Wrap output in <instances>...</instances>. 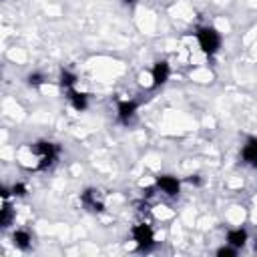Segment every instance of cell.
Returning a JSON list of instances; mask_svg holds the SVG:
<instances>
[{
    "label": "cell",
    "instance_id": "6da1fadb",
    "mask_svg": "<svg viewBox=\"0 0 257 257\" xmlns=\"http://www.w3.org/2000/svg\"><path fill=\"white\" fill-rule=\"evenodd\" d=\"M30 151L38 157V165H36L38 171H46L48 167H52L60 153V149L50 141H38V143L30 145Z\"/></svg>",
    "mask_w": 257,
    "mask_h": 257
},
{
    "label": "cell",
    "instance_id": "7a4b0ae2",
    "mask_svg": "<svg viewBox=\"0 0 257 257\" xmlns=\"http://www.w3.org/2000/svg\"><path fill=\"white\" fill-rule=\"evenodd\" d=\"M197 42L207 56H213L221 48V34L213 26H201L197 30Z\"/></svg>",
    "mask_w": 257,
    "mask_h": 257
},
{
    "label": "cell",
    "instance_id": "3957f363",
    "mask_svg": "<svg viewBox=\"0 0 257 257\" xmlns=\"http://www.w3.org/2000/svg\"><path fill=\"white\" fill-rule=\"evenodd\" d=\"M131 235H133V239H135V243H137V251L147 253V251H151V249L155 247V233H153L151 225L139 223V225H135V227L131 229Z\"/></svg>",
    "mask_w": 257,
    "mask_h": 257
},
{
    "label": "cell",
    "instance_id": "277c9868",
    "mask_svg": "<svg viewBox=\"0 0 257 257\" xmlns=\"http://www.w3.org/2000/svg\"><path fill=\"white\" fill-rule=\"evenodd\" d=\"M155 187H157V191H163L169 197H177L181 193V181L173 175H159L155 179Z\"/></svg>",
    "mask_w": 257,
    "mask_h": 257
},
{
    "label": "cell",
    "instance_id": "5b68a950",
    "mask_svg": "<svg viewBox=\"0 0 257 257\" xmlns=\"http://www.w3.org/2000/svg\"><path fill=\"white\" fill-rule=\"evenodd\" d=\"M151 74H153V84H151V86H153V88L163 86V84L169 80V76H171V66H169V62H167V60H159V62H155Z\"/></svg>",
    "mask_w": 257,
    "mask_h": 257
},
{
    "label": "cell",
    "instance_id": "8992f818",
    "mask_svg": "<svg viewBox=\"0 0 257 257\" xmlns=\"http://www.w3.org/2000/svg\"><path fill=\"white\" fill-rule=\"evenodd\" d=\"M137 108H139V102L137 100H118V104H116V116H118V120L122 124H128L133 120Z\"/></svg>",
    "mask_w": 257,
    "mask_h": 257
},
{
    "label": "cell",
    "instance_id": "52a82bcc",
    "mask_svg": "<svg viewBox=\"0 0 257 257\" xmlns=\"http://www.w3.org/2000/svg\"><path fill=\"white\" fill-rule=\"evenodd\" d=\"M82 203L90 209V211H102L104 209V203L100 201V197H98V191L96 189H86L84 193H82Z\"/></svg>",
    "mask_w": 257,
    "mask_h": 257
},
{
    "label": "cell",
    "instance_id": "ba28073f",
    "mask_svg": "<svg viewBox=\"0 0 257 257\" xmlns=\"http://www.w3.org/2000/svg\"><path fill=\"white\" fill-rule=\"evenodd\" d=\"M241 159H243V163H249V165H253L257 161V137L247 139V143L243 145V151H241Z\"/></svg>",
    "mask_w": 257,
    "mask_h": 257
},
{
    "label": "cell",
    "instance_id": "9c48e42d",
    "mask_svg": "<svg viewBox=\"0 0 257 257\" xmlns=\"http://www.w3.org/2000/svg\"><path fill=\"white\" fill-rule=\"evenodd\" d=\"M227 243L229 245H233V247H237V249H241V247H245V243H247V231L245 229H229L227 231Z\"/></svg>",
    "mask_w": 257,
    "mask_h": 257
},
{
    "label": "cell",
    "instance_id": "30bf717a",
    "mask_svg": "<svg viewBox=\"0 0 257 257\" xmlns=\"http://www.w3.org/2000/svg\"><path fill=\"white\" fill-rule=\"evenodd\" d=\"M66 94H68V100H70L72 108H76V110H84V108L88 106L86 94H84V92H78L74 86H72V88H68V90H66Z\"/></svg>",
    "mask_w": 257,
    "mask_h": 257
},
{
    "label": "cell",
    "instance_id": "8fae6325",
    "mask_svg": "<svg viewBox=\"0 0 257 257\" xmlns=\"http://www.w3.org/2000/svg\"><path fill=\"white\" fill-rule=\"evenodd\" d=\"M12 243H14L18 249L26 251V249L32 245V235H30L26 229H16V231L12 233Z\"/></svg>",
    "mask_w": 257,
    "mask_h": 257
},
{
    "label": "cell",
    "instance_id": "7c38bea8",
    "mask_svg": "<svg viewBox=\"0 0 257 257\" xmlns=\"http://www.w3.org/2000/svg\"><path fill=\"white\" fill-rule=\"evenodd\" d=\"M12 219H14V209L10 207L8 199H4L2 209H0V227H2V229L10 227V225H12Z\"/></svg>",
    "mask_w": 257,
    "mask_h": 257
},
{
    "label": "cell",
    "instance_id": "4fadbf2b",
    "mask_svg": "<svg viewBox=\"0 0 257 257\" xmlns=\"http://www.w3.org/2000/svg\"><path fill=\"white\" fill-rule=\"evenodd\" d=\"M76 80H78V76H76L74 72H70L68 68H62V70H60V86H62L64 90L72 88V86L76 84Z\"/></svg>",
    "mask_w": 257,
    "mask_h": 257
},
{
    "label": "cell",
    "instance_id": "5bb4252c",
    "mask_svg": "<svg viewBox=\"0 0 257 257\" xmlns=\"http://www.w3.org/2000/svg\"><path fill=\"white\" fill-rule=\"evenodd\" d=\"M237 251H239L237 247H233V245H229V243H227V245H223V247H219V249H217V255H219V257H235V255H237Z\"/></svg>",
    "mask_w": 257,
    "mask_h": 257
},
{
    "label": "cell",
    "instance_id": "9a60e30c",
    "mask_svg": "<svg viewBox=\"0 0 257 257\" xmlns=\"http://www.w3.org/2000/svg\"><path fill=\"white\" fill-rule=\"evenodd\" d=\"M44 82V76L40 74V72H32V74H28V84L30 86H40Z\"/></svg>",
    "mask_w": 257,
    "mask_h": 257
},
{
    "label": "cell",
    "instance_id": "2e32d148",
    "mask_svg": "<svg viewBox=\"0 0 257 257\" xmlns=\"http://www.w3.org/2000/svg\"><path fill=\"white\" fill-rule=\"evenodd\" d=\"M10 191H12V195H14V197H24V195L28 193V189H26V185H24V183H16V185H12V189H10Z\"/></svg>",
    "mask_w": 257,
    "mask_h": 257
},
{
    "label": "cell",
    "instance_id": "e0dca14e",
    "mask_svg": "<svg viewBox=\"0 0 257 257\" xmlns=\"http://www.w3.org/2000/svg\"><path fill=\"white\" fill-rule=\"evenodd\" d=\"M187 181H189V183H193V185H199V183H201V181H199V179H197V177H189V179H187Z\"/></svg>",
    "mask_w": 257,
    "mask_h": 257
},
{
    "label": "cell",
    "instance_id": "ac0fdd59",
    "mask_svg": "<svg viewBox=\"0 0 257 257\" xmlns=\"http://www.w3.org/2000/svg\"><path fill=\"white\" fill-rule=\"evenodd\" d=\"M124 4H135V0H122Z\"/></svg>",
    "mask_w": 257,
    "mask_h": 257
},
{
    "label": "cell",
    "instance_id": "d6986e66",
    "mask_svg": "<svg viewBox=\"0 0 257 257\" xmlns=\"http://www.w3.org/2000/svg\"><path fill=\"white\" fill-rule=\"evenodd\" d=\"M255 251H257V239H255Z\"/></svg>",
    "mask_w": 257,
    "mask_h": 257
},
{
    "label": "cell",
    "instance_id": "ffe728a7",
    "mask_svg": "<svg viewBox=\"0 0 257 257\" xmlns=\"http://www.w3.org/2000/svg\"><path fill=\"white\" fill-rule=\"evenodd\" d=\"M253 167H257V161H255V163H253Z\"/></svg>",
    "mask_w": 257,
    "mask_h": 257
}]
</instances>
